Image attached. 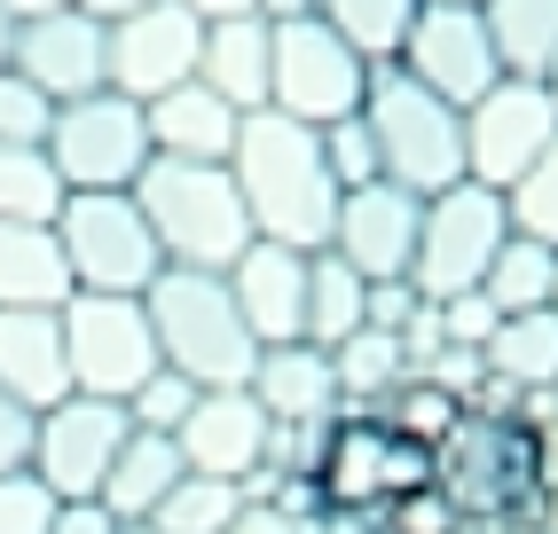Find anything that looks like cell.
<instances>
[{
	"mask_svg": "<svg viewBox=\"0 0 558 534\" xmlns=\"http://www.w3.org/2000/svg\"><path fill=\"white\" fill-rule=\"evenodd\" d=\"M433 495L449 503L457 534L535 526L550 495V433L511 401H457L433 433Z\"/></svg>",
	"mask_w": 558,
	"mask_h": 534,
	"instance_id": "obj_1",
	"label": "cell"
},
{
	"mask_svg": "<svg viewBox=\"0 0 558 534\" xmlns=\"http://www.w3.org/2000/svg\"><path fill=\"white\" fill-rule=\"evenodd\" d=\"M307 440L315 448H307L300 487H291L283 511H300L315 526H362V534H378L409 495L433 487V440L393 425L378 401H347Z\"/></svg>",
	"mask_w": 558,
	"mask_h": 534,
	"instance_id": "obj_2",
	"label": "cell"
},
{
	"mask_svg": "<svg viewBox=\"0 0 558 534\" xmlns=\"http://www.w3.org/2000/svg\"><path fill=\"white\" fill-rule=\"evenodd\" d=\"M229 181L244 197L252 236L291 244V252H323L330 220H339V181L323 166V134L283 119V110H244L236 149H229Z\"/></svg>",
	"mask_w": 558,
	"mask_h": 534,
	"instance_id": "obj_3",
	"label": "cell"
},
{
	"mask_svg": "<svg viewBox=\"0 0 558 534\" xmlns=\"http://www.w3.org/2000/svg\"><path fill=\"white\" fill-rule=\"evenodd\" d=\"M142 315H150V338H158V369L190 377V386H244L259 362V338L236 315L229 276L158 267V283L142 291Z\"/></svg>",
	"mask_w": 558,
	"mask_h": 534,
	"instance_id": "obj_4",
	"label": "cell"
},
{
	"mask_svg": "<svg viewBox=\"0 0 558 534\" xmlns=\"http://www.w3.org/2000/svg\"><path fill=\"white\" fill-rule=\"evenodd\" d=\"M134 205L150 220V236L166 252V267H205L229 276V259L252 244V220L229 166H190V158H150L134 181Z\"/></svg>",
	"mask_w": 558,
	"mask_h": 534,
	"instance_id": "obj_5",
	"label": "cell"
},
{
	"mask_svg": "<svg viewBox=\"0 0 558 534\" xmlns=\"http://www.w3.org/2000/svg\"><path fill=\"white\" fill-rule=\"evenodd\" d=\"M362 119L378 142V173L409 197H440L464 181V110H449L433 87H417L401 63H369Z\"/></svg>",
	"mask_w": 558,
	"mask_h": 534,
	"instance_id": "obj_6",
	"label": "cell"
},
{
	"mask_svg": "<svg viewBox=\"0 0 558 534\" xmlns=\"http://www.w3.org/2000/svg\"><path fill=\"white\" fill-rule=\"evenodd\" d=\"M56 244H63V267H71V291L142 299L166 267L134 189H71L63 213H56Z\"/></svg>",
	"mask_w": 558,
	"mask_h": 534,
	"instance_id": "obj_7",
	"label": "cell"
},
{
	"mask_svg": "<svg viewBox=\"0 0 558 534\" xmlns=\"http://www.w3.org/2000/svg\"><path fill=\"white\" fill-rule=\"evenodd\" d=\"M504 236H511L504 189L457 181V189H440V197H425L417 259H409V291H417L425 307H440V299H457V291H480V276H488V259L504 252Z\"/></svg>",
	"mask_w": 558,
	"mask_h": 534,
	"instance_id": "obj_8",
	"label": "cell"
},
{
	"mask_svg": "<svg viewBox=\"0 0 558 534\" xmlns=\"http://www.w3.org/2000/svg\"><path fill=\"white\" fill-rule=\"evenodd\" d=\"M362 87H369V63L323 16L268 24V110H283L300 126H330L362 110Z\"/></svg>",
	"mask_w": 558,
	"mask_h": 534,
	"instance_id": "obj_9",
	"label": "cell"
},
{
	"mask_svg": "<svg viewBox=\"0 0 558 534\" xmlns=\"http://www.w3.org/2000/svg\"><path fill=\"white\" fill-rule=\"evenodd\" d=\"M56 315H63L71 393L126 401L142 377L158 369V338H150V315H142V299H119V291H71Z\"/></svg>",
	"mask_w": 558,
	"mask_h": 534,
	"instance_id": "obj_10",
	"label": "cell"
},
{
	"mask_svg": "<svg viewBox=\"0 0 558 534\" xmlns=\"http://www.w3.org/2000/svg\"><path fill=\"white\" fill-rule=\"evenodd\" d=\"M48 166L63 173V189H134L142 166L158 158L150 126H142V102L126 95H80V102H56V126H48Z\"/></svg>",
	"mask_w": 558,
	"mask_h": 534,
	"instance_id": "obj_11",
	"label": "cell"
},
{
	"mask_svg": "<svg viewBox=\"0 0 558 534\" xmlns=\"http://www.w3.org/2000/svg\"><path fill=\"white\" fill-rule=\"evenodd\" d=\"M126 401H95V393H63L56 409L32 416V480H40L56 503H95L102 495V472L126 440Z\"/></svg>",
	"mask_w": 558,
	"mask_h": 534,
	"instance_id": "obj_12",
	"label": "cell"
},
{
	"mask_svg": "<svg viewBox=\"0 0 558 534\" xmlns=\"http://www.w3.org/2000/svg\"><path fill=\"white\" fill-rule=\"evenodd\" d=\"M197 48H205V16L190 0H150V9L102 24V87L126 102H158L166 87L197 80Z\"/></svg>",
	"mask_w": 558,
	"mask_h": 534,
	"instance_id": "obj_13",
	"label": "cell"
},
{
	"mask_svg": "<svg viewBox=\"0 0 558 534\" xmlns=\"http://www.w3.org/2000/svg\"><path fill=\"white\" fill-rule=\"evenodd\" d=\"M558 142V102L543 80H496L464 110V181L511 189Z\"/></svg>",
	"mask_w": 558,
	"mask_h": 534,
	"instance_id": "obj_14",
	"label": "cell"
},
{
	"mask_svg": "<svg viewBox=\"0 0 558 534\" xmlns=\"http://www.w3.org/2000/svg\"><path fill=\"white\" fill-rule=\"evenodd\" d=\"M393 63H401L417 87H433L449 110H472L480 95H488V87L504 80L488 24H480V9H464V0H425Z\"/></svg>",
	"mask_w": 558,
	"mask_h": 534,
	"instance_id": "obj_15",
	"label": "cell"
},
{
	"mask_svg": "<svg viewBox=\"0 0 558 534\" xmlns=\"http://www.w3.org/2000/svg\"><path fill=\"white\" fill-rule=\"evenodd\" d=\"M417 220H425V197H409L393 181H362V189H339V220H330L323 252H339L362 283H409Z\"/></svg>",
	"mask_w": 558,
	"mask_h": 534,
	"instance_id": "obj_16",
	"label": "cell"
},
{
	"mask_svg": "<svg viewBox=\"0 0 558 534\" xmlns=\"http://www.w3.org/2000/svg\"><path fill=\"white\" fill-rule=\"evenodd\" d=\"M173 448H181V464H190V472L252 487L259 472H268V456H276V433H268V416H259V401L244 386H197Z\"/></svg>",
	"mask_w": 558,
	"mask_h": 534,
	"instance_id": "obj_17",
	"label": "cell"
},
{
	"mask_svg": "<svg viewBox=\"0 0 558 534\" xmlns=\"http://www.w3.org/2000/svg\"><path fill=\"white\" fill-rule=\"evenodd\" d=\"M307 259L315 252H291V244H268V236H252L229 259V299H236V315L259 347L307 338Z\"/></svg>",
	"mask_w": 558,
	"mask_h": 534,
	"instance_id": "obj_18",
	"label": "cell"
},
{
	"mask_svg": "<svg viewBox=\"0 0 558 534\" xmlns=\"http://www.w3.org/2000/svg\"><path fill=\"white\" fill-rule=\"evenodd\" d=\"M244 393L259 401L268 433H300V440L347 409L339 377H330V354L307 347V338H291V347H259V362H252V377H244Z\"/></svg>",
	"mask_w": 558,
	"mask_h": 534,
	"instance_id": "obj_19",
	"label": "cell"
},
{
	"mask_svg": "<svg viewBox=\"0 0 558 534\" xmlns=\"http://www.w3.org/2000/svg\"><path fill=\"white\" fill-rule=\"evenodd\" d=\"M9 71H24L48 102H80L102 87V24L87 9H56V16H32L16 24V48Z\"/></svg>",
	"mask_w": 558,
	"mask_h": 534,
	"instance_id": "obj_20",
	"label": "cell"
},
{
	"mask_svg": "<svg viewBox=\"0 0 558 534\" xmlns=\"http://www.w3.org/2000/svg\"><path fill=\"white\" fill-rule=\"evenodd\" d=\"M0 393L24 401L32 416L71 393L63 362V315L56 307H0Z\"/></svg>",
	"mask_w": 558,
	"mask_h": 534,
	"instance_id": "obj_21",
	"label": "cell"
},
{
	"mask_svg": "<svg viewBox=\"0 0 558 534\" xmlns=\"http://www.w3.org/2000/svg\"><path fill=\"white\" fill-rule=\"evenodd\" d=\"M236 119H244V110H229L205 80H181V87H166L158 102H142L150 149H158V158H190V166H229Z\"/></svg>",
	"mask_w": 558,
	"mask_h": 534,
	"instance_id": "obj_22",
	"label": "cell"
},
{
	"mask_svg": "<svg viewBox=\"0 0 558 534\" xmlns=\"http://www.w3.org/2000/svg\"><path fill=\"white\" fill-rule=\"evenodd\" d=\"M197 80L229 110H268V16H213L197 48Z\"/></svg>",
	"mask_w": 558,
	"mask_h": 534,
	"instance_id": "obj_23",
	"label": "cell"
},
{
	"mask_svg": "<svg viewBox=\"0 0 558 534\" xmlns=\"http://www.w3.org/2000/svg\"><path fill=\"white\" fill-rule=\"evenodd\" d=\"M480 369L496 377L504 393H550L558 386V307H527V315H496L488 347H480Z\"/></svg>",
	"mask_w": 558,
	"mask_h": 534,
	"instance_id": "obj_24",
	"label": "cell"
},
{
	"mask_svg": "<svg viewBox=\"0 0 558 534\" xmlns=\"http://www.w3.org/2000/svg\"><path fill=\"white\" fill-rule=\"evenodd\" d=\"M181 472H190V464H181L173 433H126L119 456H110V472H102V495H95V503L119 519V526H126V519H150L166 495H173Z\"/></svg>",
	"mask_w": 558,
	"mask_h": 534,
	"instance_id": "obj_25",
	"label": "cell"
},
{
	"mask_svg": "<svg viewBox=\"0 0 558 534\" xmlns=\"http://www.w3.org/2000/svg\"><path fill=\"white\" fill-rule=\"evenodd\" d=\"M71 267L56 244V220H0V307H63Z\"/></svg>",
	"mask_w": 558,
	"mask_h": 534,
	"instance_id": "obj_26",
	"label": "cell"
},
{
	"mask_svg": "<svg viewBox=\"0 0 558 534\" xmlns=\"http://www.w3.org/2000/svg\"><path fill=\"white\" fill-rule=\"evenodd\" d=\"M504 80H550L558 71V0H480Z\"/></svg>",
	"mask_w": 558,
	"mask_h": 534,
	"instance_id": "obj_27",
	"label": "cell"
},
{
	"mask_svg": "<svg viewBox=\"0 0 558 534\" xmlns=\"http://www.w3.org/2000/svg\"><path fill=\"white\" fill-rule=\"evenodd\" d=\"M369 323V283L354 276V267L339 252H315L307 259V347H339V338H354Z\"/></svg>",
	"mask_w": 558,
	"mask_h": 534,
	"instance_id": "obj_28",
	"label": "cell"
},
{
	"mask_svg": "<svg viewBox=\"0 0 558 534\" xmlns=\"http://www.w3.org/2000/svg\"><path fill=\"white\" fill-rule=\"evenodd\" d=\"M480 299H488L496 315L550 307V299H558V252L535 244V236H504V252L488 259V276H480Z\"/></svg>",
	"mask_w": 558,
	"mask_h": 534,
	"instance_id": "obj_29",
	"label": "cell"
},
{
	"mask_svg": "<svg viewBox=\"0 0 558 534\" xmlns=\"http://www.w3.org/2000/svg\"><path fill=\"white\" fill-rule=\"evenodd\" d=\"M417 9L425 0H315V16L339 32L362 63H393L401 40H409V24H417Z\"/></svg>",
	"mask_w": 558,
	"mask_h": 534,
	"instance_id": "obj_30",
	"label": "cell"
},
{
	"mask_svg": "<svg viewBox=\"0 0 558 534\" xmlns=\"http://www.w3.org/2000/svg\"><path fill=\"white\" fill-rule=\"evenodd\" d=\"M330 377H339L347 401H378L386 386H401V377H409V338L362 323L354 338H339V347H330Z\"/></svg>",
	"mask_w": 558,
	"mask_h": 534,
	"instance_id": "obj_31",
	"label": "cell"
},
{
	"mask_svg": "<svg viewBox=\"0 0 558 534\" xmlns=\"http://www.w3.org/2000/svg\"><path fill=\"white\" fill-rule=\"evenodd\" d=\"M244 511V487L236 480H205V472H181L173 495L150 511L158 534H229V519Z\"/></svg>",
	"mask_w": 558,
	"mask_h": 534,
	"instance_id": "obj_32",
	"label": "cell"
},
{
	"mask_svg": "<svg viewBox=\"0 0 558 534\" xmlns=\"http://www.w3.org/2000/svg\"><path fill=\"white\" fill-rule=\"evenodd\" d=\"M63 173L48 166V149H9L0 142V220H56L63 213Z\"/></svg>",
	"mask_w": 558,
	"mask_h": 534,
	"instance_id": "obj_33",
	"label": "cell"
},
{
	"mask_svg": "<svg viewBox=\"0 0 558 534\" xmlns=\"http://www.w3.org/2000/svg\"><path fill=\"white\" fill-rule=\"evenodd\" d=\"M504 205H511V236H535V244L558 252V142L504 189Z\"/></svg>",
	"mask_w": 558,
	"mask_h": 534,
	"instance_id": "obj_34",
	"label": "cell"
},
{
	"mask_svg": "<svg viewBox=\"0 0 558 534\" xmlns=\"http://www.w3.org/2000/svg\"><path fill=\"white\" fill-rule=\"evenodd\" d=\"M315 134H323V166H330V181H339V189L386 181V173H378V142H369V119H362V110H354V119L315 126Z\"/></svg>",
	"mask_w": 558,
	"mask_h": 534,
	"instance_id": "obj_35",
	"label": "cell"
},
{
	"mask_svg": "<svg viewBox=\"0 0 558 534\" xmlns=\"http://www.w3.org/2000/svg\"><path fill=\"white\" fill-rule=\"evenodd\" d=\"M56 126V102L24 80V71H0V142L9 149H40Z\"/></svg>",
	"mask_w": 558,
	"mask_h": 534,
	"instance_id": "obj_36",
	"label": "cell"
},
{
	"mask_svg": "<svg viewBox=\"0 0 558 534\" xmlns=\"http://www.w3.org/2000/svg\"><path fill=\"white\" fill-rule=\"evenodd\" d=\"M190 401H197V386H190V377L150 369V377H142V386L126 393V425H134V433H181Z\"/></svg>",
	"mask_w": 558,
	"mask_h": 534,
	"instance_id": "obj_37",
	"label": "cell"
},
{
	"mask_svg": "<svg viewBox=\"0 0 558 534\" xmlns=\"http://www.w3.org/2000/svg\"><path fill=\"white\" fill-rule=\"evenodd\" d=\"M48 519H56V495L32 480V472L0 480V534H48Z\"/></svg>",
	"mask_w": 558,
	"mask_h": 534,
	"instance_id": "obj_38",
	"label": "cell"
},
{
	"mask_svg": "<svg viewBox=\"0 0 558 534\" xmlns=\"http://www.w3.org/2000/svg\"><path fill=\"white\" fill-rule=\"evenodd\" d=\"M229 534H307V526H300V511H283L268 487H244V511L229 519Z\"/></svg>",
	"mask_w": 558,
	"mask_h": 534,
	"instance_id": "obj_39",
	"label": "cell"
},
{
	"mask_svg": "<svg viewBox=\"0 0 558 534\" xmlns=\"http://www.w3.org/2000/svg\"><path fill=\"white\" fill-rule=\"evenodd\" d=\"M24 464H32V409L0 393V480L24 472Z\"/></svg>",
	"mask_w": 558,
	"mask_h": 534,
	"instance_id": "obj_40",
	"label": "cell"
},
{
	"mask_svg": "<svg viewBox=\"0 0 558 534\" xmlns=\"http://www.w3.org/2000/svg\"><path fill=\"white\" fill-rule=\"evenodd\" d=\"M48 534H119V519H110L102 503H56Z\"/></svg>",
	"mask_w": 558,
	"mask_h": 534,
	"instance_id": "obj_41",
	"label": "cell"
},
{
	"mask_svg": "<svg viewBox=\"0 0 558 534\" xmlns=\"http://www.w3.org/2000/svg\"><path fill=\"white\" fill-rule=\"evenodd\" d=\"M16 24H32V16H56V9H80V0H0Z\"/></svg>",
	"mask_w": 558,
	"mask_h": 534,
	"instance_id": "obj_42",
	"label": "cell"
},
{
	"mask_svg": "<svg viewBox=\"0 0 558 534\" xmlns=\"http://www.w3.org/2000/svg\"><path fill=\"white\" fill-rule=\"evenodd\" d=\"M80 9H87L95 24H119V16H134V9H150V0H80Z\"/></svg>",
	"mask_w": 558,
	"mask_h": 534,
	"instance_id": "obj_43",
	"label": "cell"
},
{
	"mask_svg": "<svg viewBox=\"0 0 558 534\" xmlns=\"http://www.w3.org/2000/svg\"><path fill=\"white\" fill-rule=\"evenodd\" d=\"M190 9L213 24V16H259V0H190Z\"/></svg>",
	"mask_w": 558,
	"mask_h": 534,
	"instance_id": "obj_44",
	"label": "cell"
},
{
	"mask_svg": "<svg viewBox=\"0 0 558 534\" xmlns=\"http://www.w3.org/2000/svg\"><path fill=\"white\" fill-rule=\"evenodd\" d=\"M259 16L283 24V16H315V0H259Z\"/></svg>",
	"mask_w": 558,
	"mask_h": 534,
	"instance_id": "obj_45",
	"label": "cell"
},
{
	"mask_svg": "<svg viewBox=\"0 0 558 534\" xmlns=\"http://www.w3.org/2000/svg\"><path fill=\"white\" fill-rule=\"evenodd\" d=\"M9 48H16V16L0 9V71H9Z\"/></svg>",
	"mask_w": 558,
	"mask_h": 534,
	"instance_id": "obj_46",
	"label": "cell"
},
{
	"mask_svg": "<svg viewBox=\"0 0 558 534\" xmlns=\"http://www.w3.org/2000/svg\"><path fill=\"white\" fill-rule=\"evenodd\" d=\"M543 534H558V480H550V495H543V519H535Z\"/></svg>",
	"mask_w": 558,
	"mask_h": 534,
	"instance_id": "obj_47",
	"label": "cell"
},
{
	"mask_svg": "<svg viewBox=\"0 0 558 534\" xmlns=\"http://www.w3.org/2000/svg\"><path fill=\"white\" fill-rule=\"evenodd\" d=\"M119 534H158V526H150V519H126V526H119Z\"/></svg>",
	"mask_w": 558,
	"mask_h": 534,
	"instance_id": "obj_48",
	"label": "cell"
},
{
	"mask_svg": "<svg viewBox=\"0 0 558 534\" xmlns=\"http://www.w3.org/2000/svg\"><path fill=\"white\" fill-rule=\"evenodd\" d=\"M504 534H543V526H504Z\"/></svg>",
	"mask_w": 558,
	"mask_h": 534,
	"instance_id": "obj_49",
	"label": "cell"
},
{
	"mask_svg": "<svg viewBox=\"0 0 558 534\" xmlns=\"http://www.w3.org/2000/svg\"><path fill=\"white\" fill-rule=\"evenodd\" d=\"M543 87H550V102H558V71H550V80H543Z\"/></svg>",
	"mask_w": 558,
	"mask_h": 534,
	"instance_id": "obj_50",
	"label": "cell"
},
{
	"mask_svg": "<svg viewBox=\"0 0 558 534\" xmlns=\"http://www.w3.org/2000/svg\"><path fill=\"white\" fill-rule=\"evenodd\" d=\"M464 9H480V0H464Z\"/></svg>",
	"mask_w": 558,
	"mask_h": 534,
	"instance_id": "obj_51",
	"label": "cell"
},
{
	"mask_svg": "<svg viewBox=\"0 0 558 534\" xmlns=\"http://www.w3.org/2000/svg\"><path fill=\"white\" fill-rule=\"evenodd\" d=\"M550 401H558V386H550Z\"/></svg>",
	"mask_w": 558,
	"mask_h": 534,
	"instance_id": "obj_52",
	"label": "cell"
},
{
	"mask_svg": "<svg viewBox=\"0 0 558 534\" xmlns=\"http://www.w3.org/2000/svg\"><path fill=\"white\" fill-rule=\"evenodd\" d=\"M550 307H558V299H550Z\"/></svg>",
	"mask_w": 558,
	"mask_h": 534,
	"instance_id": "obj_53",
	"label": "cell"
}]
</instances>
